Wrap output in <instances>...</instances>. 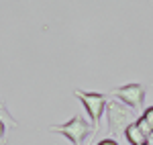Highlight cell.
I'll use <instances>...</instances> for the list:
<instances>
[{"mask_svg": "<svg viewBox=\"0 0 153 145\" xmlns=\"http://www.w3.org/2000/svg\"><path fill=\"white\" fill-rule=\"evenodd\" d=\"M106 123H108V131L112 135H120L127 131V127L137 123V110L127 106L125 102H120L117 98H108L106 104Z\"/></svg>", "mask_w": 153, "mask_h": 145, "instance_id": "6da1fadb", "label": "cell"}, {"mask_svg": "<svg viewBox=\"0 0 153 145\" xmlns=\"http://www.w3.org/2000/svg\"><path fill=\"white\" fill-rule=\"evenodd\" d=\"M49 131L51 133H61L63 137H68L71 141V145H82L92 135V131H96V127L92 123H88L84 117H71L70 121L63 123V125H51Z\"/></svg>", "mask_w": 153, "mask_h": 145, "instance_id": "7a4b0ae2", "label": "cell"}, {"mask_svg": "<svg viewBox=\"0 0 153 145\" xmlns=\"http://www.w3.org/2000/svg\"><path fill=\"white\" fill-rule=\"evenodd\" d=\"M76 98H80L84 104V109L88 112L90 121L94 123V127L98 125L100 117L106 112V104H108V96L106 94H100V92H86V90H76L74 92Z\"/></svg>", "mask_w": 153, "mask_h": 145, "instance_id": "3957f363", "label": "cell"}, {"mask_svg": "<svg viewBox=\"0 0 153 145\" xmlns=\"http://www.w3.org/2000/svg\"><path fill=\"white\" fill-rule=\"evenodd\" d=\"M112 94L117 96V100L125 102L131 109H141L143 102H145V86L143 84H125L118 86L112 90Z\"/></svg>", "mask_w": 153, "mask_h": 145, "instance_id": "277c9868", "label": "cell"}, {"mask_svg": "<svg viewBox=\"0 0 153 145\" xmlns=\"http://www.w3.org/2000/svg\"><path fill=\"white\" fill-rule=\"evenodd\" d=\"M125 137H127V141H129L131 145H145V141H147V137H145V135H143V131L137 127V123H133V125H129V127H127Z\"/></svg>", "mask_w": 153, "mask_h": 145, "instance_id": "5b68a950", "label": "cell"}, {"mask_svg": "<svg viewBox=\"0 0 153 145\" xmlns=\"http://www.w3.org/2000/svg\"><path fill=\"white\" fill-rule=\"evenodd\" d=\"M0 121L4 123V125H10V127H19V121H16L10 112H8L6 104H4L2 100H0Z\"/></svg>", "mask_w": 153, "mask_h": 145, "instance_id": "8992f818", "label": "cell"}, {"mask_svg": "<svg viewBox=\"0 0 153 145\" xmlns=\"http://www.w3.org/2000/svg\"><path fill=\"white\" fill-rule=\"evenodd\" d=\"M137 127H139V129L143 131V135H145V137H147V135H149V133L153 131V129H151V125H149V123L145 121L143 117H141V119H137Z\"/></svg>", "mask_w": 153, "mask_h": 145, "instance_id": "52a82bcc", "label": "cell"}, {"mask_svg": "<svg viewBox=\"0 0 153 145\" xmlns=\"http://www.w3.org/2000/svg\"><path fill=\"white\" fill-rule=\"evenodd\" d=\"M143 119L149 123V125H151V129H153V106H149V109L143 112Z\"/></svg>", "mask_w": 153, "mask_h": 145, "instance_id": "ba28073f", "label": "cell"}, {"mask_svg": "<svg viewBox=\"0 0 153 145\" xmlns=\"http://www.w3.org/2000/svg\"><path fill=\"white\" fill-rule=\"evenodd\" d=\"M98 145H118V143L114 141V139H102V141H100Z\"/></svg>", "mask_w": 153, "mask_h": 145, "instance_id": "9c48e42d", "label": "cell"}, {"mask_svg": "<svg viewBox=\"0 0 153 145\" xmlns=\"http://www.w3.org/2000/svg\"><path fill=\"white\" fill-rule=\"evenodd\" d=\"M4 131H6V125H4V123L0 121V139L4 137Z\"/></svg>", "mask_w": 153, "mask_h": 145, "instance_id": "30bf717a", "label": "cell"}, {"mask_svg": "<svg viewBox=\"0 0 153 145\" xmlns=\"http://www.w3.org/2000/svg\"><path fill=\"white\" fill-rule=\"evenodd\" d=\"M145 145H153V131L147 135V141H145Z\"/></svg>", "mask_w": 153, "mask_h": 145, "instance_id": "8fae6325", "label": "cell"}]
</instances>
